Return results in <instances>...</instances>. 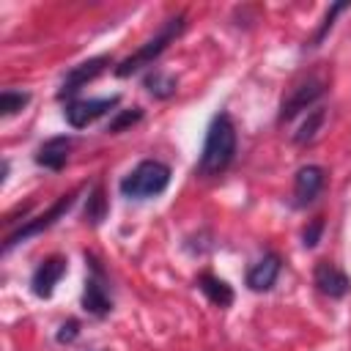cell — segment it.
Returning <instances> with one entry per match:
<instances>
[{"mask_svg":"<svg viewBox=\"0 0 351 351\" xmlns=\"http://www.w3.org/2000/svg\"><path fill=\"white\" fill-rule=\"evenodd\" d=\"M321 233H324V217L310 219V222L304 225V230H302V244H304L307 250H313V247L321 241Z\"/></svg>","mask_w":351,"mask_h":351,"instance_id":"44dd1931","label":"cell"},{"mask_svg":"<svg viewBox=\"0 0 351 351\" xmlns=\"http://www.w3.org/2000/svg\"><path fill=\"white\" fill-rule=\"evenodd\" d=\"M143 85H145V90H148L151 96H156V99H170V96L178 90L176 77L167 74V71H162V69H151V71L145 74Z\"/></svg>","mask_w":351,"mask_h":351,"instance_id":"9a60e30c","label":"cell"},{"mask_svg":"<svg viewBox=\"0 0 351 351\" xmlns=\"http://www.w3.org/2000/svg\"><path fill=\"white\" fill-rule=\"evenodd\" d=\"M71 145H74V140L66 137V134L49 137L47 143L38 145V151H36V165H41V167H47V170H55V173L63 170L66 162H69Z\"/></svg>","mask_w":351,"mask_h":351,"instance_id":"4fadbf2b","label":"cell"},{"mask_svg":"<svg viewBox=\"0 0 351 351\" xmlns=\"http://www.w3.org/2000/svg\"><path fill=\"white\" fill-rule=\"evenodd\" d=\"M27 101H30V93H27V90L5 88V90L0 93V115H3V118H11V115H16L19 110H25Z\"/></svg>","mask_w":351,"mask_h":351,"instance_id":"e0dca14e","label":"cell"},{"mask_svg":"<svg viewBox=\"0 0 351 351\" xmlns=\"http://www.w3.org/2000/svg\"><path fill=\"white\" fill-rule=\"evenodd\" d=\"M324 184H326V170L321 165L299 167L296 176H293V206H299V208L310 206L321 195Z\"/></svg>","mask_w":351,"mask_h":351,"instance_id":"9c48e42d","label":"cell"},{"mask_svg":"<svg viewBox=\"0 0 351 351\" xmlns=\"http://www.w3.org/2000/svg\"><path fill=\"white\" fill-rule=\"evenodd\" d=\"M348 8V3H335L329 11H326V16H324V22H321V27L315 30V36H313V41H310V47H318L321 41H324V36L332 30V25H335V16L340 14V11H346Z\"/></svg>","mask_w":351,"mask_h":351,"instance_id":"ffe728a7","label":"cell"},{"mask_svg":"<svg viewBox=\"0 0 351 351\" xmlns=\"http://www.w3.org/2000/svg\"><path fill=\"white\" fill-rule=\"evenodd\" d=\"M280 269H282V258L277 252H263L250 269H247V288L250 291H269L277 277H280Z\"/></svg>","mask_w":351,"mask_h":351,"instance_id":"7c38bea8","label":"cell"},{"mask_svg":"<svg viewBox=\"0 0 351 351\" xmlns=\"http://www.w3.org/2000/svg\"><path fill=\"white\" fill-rule=\"evenodd\" d=\"M324 93H326V80L318 77V74H304V77L296 80V82L288 88V93L282 96L277 121H280V123H288V121H293L299 112H304L307 107L313 110V104H315Z\"/></svg>","mask_w":351,"mask_h":351,"instance_id":"277c9868","label":"cell"},{"mask_svg":"<svg viewBox=\"0 0 351 351\" xmlns=\"http://www.w3.org/2000/svg\"><path fill=\"white\" fill-rule=\"evenodd\" d=\"M110 66H112V58L110 55H96V58H88V60L77 63L71 71H66V77H63V82L58 88V99H71L74 101V96L88 82H93L99 74H104Z\"/></svg>","mask_w":351,"mask_h":351,"instance_id":"52a82bcc","label":"cell"},{"mask_svg":"<svg viewBox=\"0 0 351 351\" xmlns=\"http://www.w3.org/2000/svg\"><path fill=\"white\" fill-rule=\"evenodd\" d=\"M121 96H101V99H74L66 104L63 115L69 121L71 129H85L88 123L99 121L101 115H107L112 107H118Z\"/></svg>","mask_w":351,"mask_h":351,"instance_id":"ba28073f","label":"cell"},{"mask_svg":"<svg viewBox=\"0 0 351 351\" xmlns=\"http://www.w3.org/2000/svg\"><path fill=\"white\" fill-rule=\"evenodd\" d=\"M77 195H80V189H74V192H66V195H60L44 214H38V217H33V219H25V225L22 228H16L14 233H8V239H5V244H3V252H11L16 244H22V241H27L30 236H38V233H44L47 228H52L60 217H66L69 214V208L74 206V200H77Z\"/></svg>","mask_w":351,"mask_h":351,"instance_id":"8992f818","label":"cell"},{"mask_svg":"<svg viewBox=\"0 0 351 351\" xmlns=\"http://www.w3.org/2000/svg\"><path fill=\"white\" fill-rule=\"evenodd\" d=\"M77 335H80V324H77L74 318H69L66 324H60V329H58L55 337H58V343H71Z\"/></svg>","mask_w":351,"mask_h":351,"instance_id":"7402d4cb","label":"cell"},{"mask_svg":"<svg viewBox=\"0 0 351 351\" xmlns=\"http://www.w3.org/2000/svg\"><path fill=\"white\" fill-rule=\"evenodd\" d=\"M143 118V110L140 107H132V110H118V115L110 121V126H107V132H123L126 126H132V123H137Z\"/></svg>","mask_w":351,"mask_h":351,"instance_id":"d6986e66","label":"cell"},{"mask_svg":"<svg viewBox=\"0 0 351 351\" xmlns=\"http://www.w3.org/2000/svg\"><path fill=\"white\" fill-rule=\"evenodd\" d=\"M184 27H186V16L184 14H176V16H170L137 52H132L129 58H123L112 71H115V77H132V74H137V71H143V69H148V66H154V60L184 33Z\"/></svg>","mask_w":351,"mask_h":351,"instance_id":"7a4b0ae2","label":"cell"},{"mask_svg":"<svg viewBox=\"0 0 351 351\" xmlns=\"http://www.w3.org/2000/svg\"><path fill=\"white\" fill-rule=\"evenodd\" d=\"M313 285L329 296V299H343L348 291H351V280L343 269H337L335 263L329 261H318L315 269H313Z\"/></svg>","mask_w":351,"mask_h":351,"instance_id":"8fae6325","label":"cell"},{"mask_svg":"<svg viewBox=\"0 0 351 351\" xmlns=\"http://www.w3.org/2000/svg\"><path fill=\"white\" fill-rule=\"evenodd\" d=\"M88 277H85V291H82V310L101 318L112 310V293H110V277L104 271V266L99 263L96 255H88Z\"/></svg>","mask_w":351,"mask_h":351,"instance_id":"5b68a950","label":"cell"},{"mask_svg":"<svg viewBox=\"0 0 351 351\" xmlns=\"http://www.w3.org/2000/svg\"><path fill=\"white\" fill-rule=\"evenodd\" d=\"M63 274H66V258L63 255H49L36 266V271L30 277V291L38 299H49Z\"/></svg>","mask_w":351,"mask_h":351,"instance_id":"30bf717a","label":"cell"},{"mask_svg":"<svg viewBox=\"0 0 351 351\" xmlns=\"http://www.w3.org/2000/svg\"><path fill=\"white\" fill-rule=\"evenodd\" d=\"M233 156H236V126L228 112H217L206 129V140L195 173L200 178H217L230 167Z\"/></svg>","mask_w":351,"mask_h":351,"instance_id":"6da1fadb","label":"cell"},{"mask_svg":"<svg viewBox=\"0 0 351 351\" xmlns=\"http://www.w3.org/2000/svg\"><path fill=\"white\" fill-rule=\"evenodd\" d=\"M167 184H170V167L159 159H143L121 178L118 189L129 200H148L162 195Z\"/></svg>","mask_w":351,"mask_h":351,"instance_id":"3957f363","label":"cell"},{"mask_svg":"<svg viewBox=\"0 0 351 351\" xmlns=\"http://www.w3.org/2000/svg\"><path fill=\"white\" fill-rule=\"evenodd\" d=\"M324 121H326V110H324V107H313V110H307L304 123L293 132V143H296V145H304V143L315 140V134H318V129L324 126Z\"/></svg>","mask_w":351,"mask_h":351,"instance_id":"2e32d148","label":"cell"},{"mask_svg":"<svg viewBox=\"0 0 351 351\" xmlns=\"http://www.w3.org/2000/svg\"><path fill=\"white\" fill-rule=\"evenodd\" d=\"M104 217H107V197H104V189H101V186H93L90 195H88V203H85V222L99 225Z\"/></svg>","mask_w":351,"mask_h":351,"instance_id":"ac0fdd59","label":"cell"},{"mask_svg":"<svg viewBox=\"0 0 351 351\" xmlns=\"http://www.w3.org/2000/svg\"><path fill=\"white\" fill-rule=\"evenodd\" d=\"M195 285L203 291V296H206L211 304H217V307H230V304H233V288H230L222 277H217V274H211V271H203V274L195 280Z\"/></svg>","mask_w":351,"mask_h":351,"instance_id":"5bb4252c","label":"cell"}]
</instances>
